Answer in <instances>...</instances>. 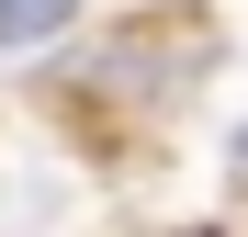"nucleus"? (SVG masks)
I'll return each instance as SVG.
<instances>
[{
    "label": "nucleus",
    "mask_w": 248,
    "mask_h": 237,
    "mask_svg": "<svg viewBox=\"0 0 248 237\" xmlns=\"http://www.w3.org/2000/svg\"><path fill=\"white\" fill-rule=\"evenodd\" d=\"M237 170H248V136H237Z\"/></svg>",
    "instance_id": "2"
},
{
    "label": "nucleus",
    "mask_w": 248,
    "mask_h": 237,
    "mask_svg": "<svg viewBox=\"0 0 248 237\" xmlns=\"http://www.w3.org/2000/svg\"><path fill=\"white\" fill-rule=\"evenodd\" d=\"M79 23V0H0V57H23V46H46V34Z\"/></svg>",
    "instance_id": "1"
}]
</instances>
